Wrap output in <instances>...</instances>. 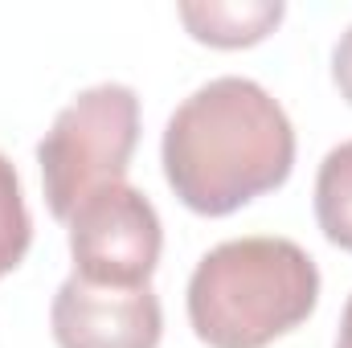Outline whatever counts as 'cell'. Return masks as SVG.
I'll return each instance as SVG.
<instances>
[{
	"mask_svg": "<svg viewBox=\"0 0 352 348\" xmlns=\"http://www.w3.org/2000/svg\"><path fill=\"white\" fill-rule=\"evenodd\" d=\"M173 193L201 217H226L295 168V127L254 78H213L173 111L160 144Z\"/></svg>",
	"mask_w": 352,
	"mask_h": 348,
	"instance_id": "obj_1",
	"label": "cell"
},
{
	"mask_svg": "<svg viewBox=\"0 0 352 348\" xmlns=\"http://www.w3.org/2000/svg\"><path fill=\"white\" fill-rule=\"evenodd\" d=\"M320 303V266L291 238H234L188 279V324L209 348H266Z\"/></svg>",
	"mask_w": 352,
	"mask_h": 348,
	"instance_id": "obj_2",
	"label": "cell"
},
{
	"mask_svg": "<svg viewBox=\"0 0 352 348\" xmlns=\"http://www.w3.org/2000/svg\"><path fill=\"white\" fill-rule=\"evenodd\" d=\"M140 144V98L123 83H98L58 111L54 127L37 144L45 205L58 221H70L90 193L123 184Z\"/></svg>",
	"mask_w": 352,
	"mask_h": 348,
	"instance_id": "obj_3",
	"label": "cell"
},
{
	"mask_svg": "<svg viewBox=\"0 0 352 348\" xmlns=\"http://www.w3.org/2000/svg\"><path fill=\"white\" fill-rule=\"evenodd\" d=\"M70 259L74 274L94 287H148L164 230L156 205L131 184H107L74 209Z\"/></svg>",
	"mask_w": 352,
	"mask_h": 348,
	"instance_id": "obj_4",
	"label": "cell"
},
{
	"mask_svg": "<svg viewBox=\"0 0 352 348\" xmlns=\"http://www.w3.org/2000/svg\"><path fill=\"white\" fill-rule=\"evenodd\" d=\"M58 348H156L164 312L152 287H94L70 274L50 307Z\"/></svg>",
	"mask_w": 352,
	"mask_h": 348,
	"instance_id": "obj_5",
	"label": "cell"
},
{
	"mask_svg": "<svg viewBox=\"0 0 352 348\" xmlns=\"http://www.w3.org/2000/svg\"><path fill=\"white\" fill-rule=\"evenodd\" d=\"M176 12L201 45L242 50L270 37L287 8L283 0H184Z\"/></svg>",
	"mask_w": 352,
	"mask_h": 348,
	"instance_id": "obj_6",
	"label": "cell"
},
{
	"mask_svg": "<svg viewBox=\"0 0 352 348\" xmlns=\"http://www.w3.org/2000/svg\"><path fill=\"white\" fill-rule=\"evenodd\" d=\"M316 221L324 238L352 254V140L332 148L316 176Z\"/></svg>",
	"mask_w": 352,
	"mask_h": 348,
	"instance_id": "obj_7",
	"label": "cell"
},
{
	"mask_svg": "<svg viewBox=\"0 0 352 348\" xmlns=\"http://www.w3.org/2000/svg\"><path fill=\"white\" fill-rule=\"evenodd\" d=\"M33 242V217L21 193V176L8 156H0V279L12 274Z\"/></svg>",
	"mask_w": 352,
	"mask_h": 348,
	"instance_id": "obj_8",
	"label": "cell"
},
{
	"mask_svg": "<svg viewBox=\"0 0 352 348\" xmlns=\"http://www.w3.org/2000/svg\"><path fill=\"white\" fill-rule=\"evenodd\" d=\"M332 78H336V87L340 94L352 102V25L340 33V41H336V50H332Z\"/></svg>",
	"mask_w": 352,
	"mask_h": 348,
	"instance_id": "obj_9",
	"label": "cell"
},
{
	"mask_svg": "<svg viewBox=\"0 0 352 348\" xmlns=\"http://www.w3.org/2000/svg\"><path fill=\"white\" fill-rule=\"evenodd\" d=\"M336 348H352V295L344 303V316H340V336H336Z\"/></svg>",
	"mask_w": 352,
	"mask_h": 348,
	"instance_id": "obj_10",
	"label": "cell"
}]
</instances>
